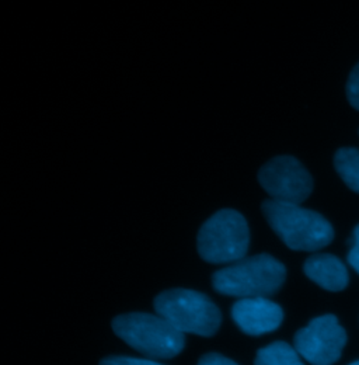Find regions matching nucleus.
Returning a JSON list of instances; mask_svg holds the SVG:
<instances>
[{
    "label": "nucleus",
    "instance_id": "1",
    "mask_svg": "<svg viewBox=\"0 0 359 365\" xmlns=\"http://www.w3.org/2000/svg\"><path fill=\"white\" fill-rule=\"evenodd\" d=\"M261 211L272 230L292 250L317 252L334 239L331 224L318 212L301 204L267 200Z\"/></svg>",
    "mask_w": 359,
    "mask_h": 365
},
{
    "label": "nucleus",
    "instance_id": "2",
    "mask_svg": "<svg viewBox=\"0 0 359 365\" xmlns=\"http://www.w3.org/2000/svg\"><path fill=\"white\" fill-rule=\"evenodd\" d=\"M286 278L285 266L269 255L244 257L212 275L217 292L234 298H267Z\"/></svg>",
    "mask_w": 359,
    "mask_h": 365
},
{
    "label": "nucleus",
    "instance_id": "3",
    "mask_svg": "<svg viewBox=\"0 0 359 365\" xmlns=\"http://www.w3.org/2000/svg\"><path fill=\"white\" fill-rule=\"evenodd\" d=\"M111 326L124 343L152 360L173 359L185 346L184 333L160 315H120L113 320Z\"/></svg>",
    "mask_w": 359,
    "mask_h": 365
},
{
    "label": "nucleus",
    "instance_id": "4",
    "mask_svg": "<svg viewBox=\"0 0 359 365\" xmlns=\"http://www.w3.org/2000/svg\"><path fill=\"white\" fill-rule=\"evenodd\" d=\"M153 307L157 315L184 334L211 337L218 331L222 322L218 307L207 295L192 289L165 291L155 298Z\"/></svg>",
    "mask_w": 359,
    "mask_h": 365
},
{
    "label": "nucleus",
    "instance_id": "5",
    "mask_svg": "<svg viewBox=\"0 0 359 365\" xmlns=\"http://www.w3.org/2000/svg\"><path fill=\"white\" fill-rule=\"evenodd\" d=\"M250 232L244 217L234 210L214 214L198 232L197 247L202 260L212 264H231L246 257Z\"/></svg>",
    "mask_w": 359,
    "mask_h": 365
},
{
    "label": "nucleus",
    "instance_id": "6",
    "mask_svg": "<svg viewBox=\"0 0 359 365\" xmlns=\"http://www.w3.org/2000/svg\"><path fill=\"white\" fill-rule=\"evenodd\" d=\"M347 344V333L334 315H324L298 330L293 347L312 365L335 364Z\"/></svg>",
    "mask_w": 359,
    "mask_h": 365
},
{
    "label": "nucleus",
    "instance_id": "7",
    "mask_svg": "<svg viewBox=\"0 0 359 365\" xmlns=\"http://www.w3.org/2000/svg\"><path fill=\"white\" fill-rule=\"evenodd\" d=\"M259 182L271 200L302 204L313 191V179L293 156H276L259 172Z\"/></svg>",
    "mask_w": 359,
    "mask_h": 365
},
{
    "label": "nucleus",
    "instance_id": "8",
    "mask_svg": "<svg viewBox=\"0 0 359 365\" xmlns=\"http://www.w3.org/2000/svg\"><path fill=\"white\" fill-rule=\"evenodd\" d=\"M231 318L243 333L263 336L281 326L283 312L269 298H240L231 307Z\"/></svg>",
    "mask_w": 359,
    "mask_h": 365
},
{
    "label": "nucleus",
    "instance_id": "9",
    "mask_svg": "<svg viewBox=\"0 0 359 365\" xmlns=\"http://www.w3.org/2000/svg\"><path fill=\"white\" fill-rule=\"evenodd\" d=\"M303 272L309 279H312L323 289L338 292L347 288L350 275L343 262L327 253L312 255L303 266Z\"/></svg>",
    "mask_w": 359,
    "mask_h": 365
},
{
    "label": "nucleus",
    "instance_id": "10",
    "mask_svg": "<svg viewBox=\"0 0 359 365\" xmlns=\"http://www.w3.org/2000/svg\"><path fill=\"white\" fill-rule=\"evenodd\" d=\"M254 365H305L296 349L285 341H274L257 351Z\"/></svg>",
    "mask_w": 359,
    "mask_h": 365
},
{
    "label": "nucleus",
    "instance_id": "11",
    "mask_svg": "<svg viewBox=\"0 0 359 365\" xmlns=\"http://www.w3.org/2000/svg\"><path fill=\"white\" fill-rule=\"evenodd\" d=\"M334 168L347 187L359 194V149H338L334 156Z\"/></svg>",
    "mask_w": 359,
    "mask_h": 365
},
{
    "label": "nucleus",
    "instance_id": "12",
    "mask_svg": "<svg viewBox=\"0 0 359 365\" xmlns=\"http://www.w3.org/2000/svg\"><path fill=\"white\" fill-rule=\"evenodd\" d=\"M347 97L350 104L359 111V63L350 73L347 82Z\"/></svg>",
    "mask_w": 359,
    "mask_h": 365
},
{
    "label": "nucleus",
    "instance_id": "13",
    "mask_svg": "<svg viewBox=\"0 0 359 365\" xmlns=\"http://www.w3.org/2000/svg\"><path fill=\"white\" fill-rule=\"evenodd\" d=\"M100 365H163L153 361L152 359H134L125 356H113L100 361Z\"/></svg>",
    "mask_w": 359,
    "mask_h": 365
},
{
    "label": "nucleus",
    "instance_id": "14",
    "mask_svg": "<svg viewBox=\"0 0 359 365\" xmlns=\"http://www.w3.org/2000/svg\"><path fill=\"white\" fill-rule=\"evenodd\" d=\"M348 264L359 274V225L354 229L353 239H351V249L347 256Z\"/></svg>",
    "mask_w": 359,
    "mask_h": 365
},
{
    "label": "nucleus",
    "instance_id": "15",
    "mask_svg": "<svg viewBox=\"0 0 359 365\" xmlns=\"http://www.w3.org/2000/svg\"><path fill=\"white\" fill-rule=\"evenodd\" d=\"M197 365H237L234 361H231L230 359H226L224 356L218 354V353H209L205 354Z\"/></svg>",
    "mask_w": 359,
    "mask_h": 365
},
{
    "label": "nucleus",
    "instance_id": "16",
    "mask_svg": "<svg viewBox=\"0 0 359 365\" xmlns=\"http://www.w3.org/2000/svg\"><path fill=\"white\" fill-rule=\"evenodd\" d=\"M350 365H359V361H355V363H353V364Z\"/></svg>",
    "mask_w": 359,
    "mask_h": 365
}]
</instances>
